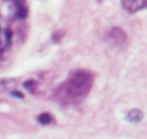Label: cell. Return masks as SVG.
Here are the masks:
<instances>
[{"mask_svg":"<svg viewBox=\"0 0 147 139\" xmlns=\"http://www.w3.org/2000/svg\"><path fill=\"white\" fill-rule=\"evenodd\" d=\"M143 117H144V114L142 111L138 110V109H133L127 114L126 120L130 123H138L142 120Z\"/></svg>","mask_w":147,"mask_h":139,"instance_id":"cell-4","label":"cell"},{"mask_svg":"<svg viewBox=\"0 0 147 139\" xmlns=\"http://www.w3.org/2000/svg\"><path fill=\"white\" fill-rule=\"evenodd\" d=\"M122 6L130 13H135L147 8V0H121Z\"/></svg>","mask_w":147,"mask_h":139,"instance_id":"cell-2","label":"cell"},{"mask_svg":"<svg viewBox=\"0 0 147 139\" xmlns=\"http://www.w3.org/2000/svg\"><path fill=\"white\" fill-rule=\"evenodd\" d=\"M11 38H12V31L10 29H6L5 30V39H6L7 43H10L11 41Z\"/></svg>","mask_w":147,"mask_h":139,"instance_id":"cell-9","label":"cell"},{"mask_svg":"<svg viewBox=\"0 0 147 139\" xmlns=\"http://www.w3.org/2000/svg\"><path fill=\"white\" fill-rule=\"evenodd\" d=\"M1 55H2V51L0 49V57H1Z\"/></svg>","mask_w":147,"mask_h":139,"instance_id":"cell-11","label":"cell"},{"mask_svg":"<svg viewBox=\"0 0 147 139\" xmlns=\"http://www.w3.org/2000/svg\"><path fill=\"white\" fill-rule=\"evenodd\" d=\"M11 95H12L13 97H15V98H18V99L24 98V95H23L21 92H19V91H13V92L11 93Z\"/></svg>","mask_w":147,"mask_h":139,"instance_id":"cell-10","label":"cell"},{"mask_svg":"<svg viewBox=\"0 0 147 139\" xmlns=\"http://www.w3.org/2000/svg\"><path fill=\"white\" fill-rule=\"evenodd\" d=\"M94 84V75L87 70H75L53 92V97L63 105H74L89 95Z\"/></svg>","mask_w":147,"mask_h":139,"instance_id":"cell-1","label":"cell"},{"mask_svg":"<svg viewBox=\"0 0 147 139\" xmlns=\"http://www.w3.org/2000/svg\"><path fill=\"white\" fill-rule=\"evenodd\" d=\"M37 121L42 125H49L53 121V118L49 113H41L37 117Z\"/></svg>","mask_w":147,"mask_h":139,"instance_id":"cell-5","label":"cell"},{"mask_svg":"<svg viewBox=\"0 0 147 139\" xmlns=\"http://www.w3.org/2000/svg\"><path fill=\"white\" fill-rule=\"evenodd\" d=\"M65 30H57V31H55V32L53 34V43H59V41L63 39V37L65 36Z\"/></svg>","mask_w":147,"mask_h":139,"instance_id":"cell-8","label":"cell"},{"mask_svg":"<svg viewBox=\"0 0 147 139\" xmlns=\"http://www.w3.org/2000/svg\"><path fill=\"white\" fill-rule=\"evenodd\" d=\"M108 38L116 45H123L127 40V34L120 27H114L108 33Z\"/></svg>","mask_w":147,"mask_h":139,"instance_id":"cell-3","label":"cell"},{"mask_svg":"<svg viewBox=\"0 0 147 139\" xmlns=\"http://www.w3.org/2000/svg\"><path fill=\"white\" fill-rule=\"evenodd\" d=\"M17 5H18V8H17V16H18V18L20 19H23L25 18V17L27 16V13H28V11H27V8L25 6H23V4H20V3H17Z\"/></svg>","mask_w":147,"mask_h":139,"instance_id":"cell-7","label":"cell"},{"mask_svg":"<svg viewBox=\"0 0 147 139\" xmlns=\"http://www.w3.org/2000/svg\"><path fill=\"white\" fill-rule=\"evenodd\" d=\"M36 86H37V83L34 80H27L23 83V87L30 93H35Z\"/></svg>","mask_w":147,"mask_h":139,"instance_id":"cell-6","label":"cell"}]
</instances>
